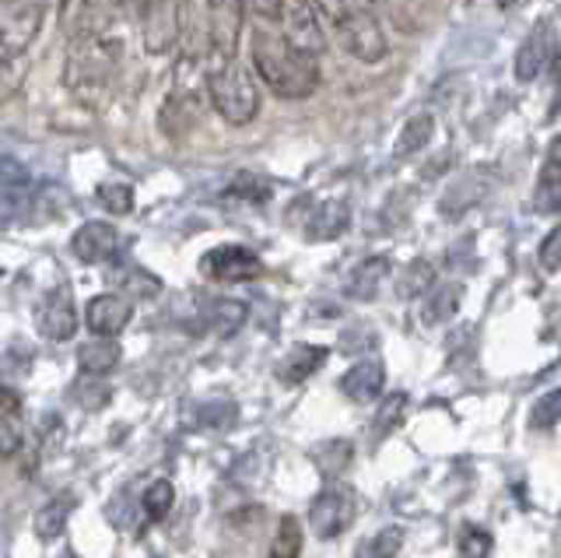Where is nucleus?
Wrapping results in <instances>:
<instances>
[{
  "mask_svg": "<svg viewBox=\"0 0 561 558\" xmlns=\"http://www.w3.org/2000/svg\"><path fill=\"white\" fill-rule=\"evenodd\" d=\"M330 29L337 46L358 64H379L390 54V39H386L376 14H344V19L330 22Z\"/></svg>",
  "mask_w": 561,
  "mask_h": 558,
  "instance_id": "nucleus-4",
  "label": "nucleus"
},
{
  "mask_svg": "<svg viewBox=\"0 0 561 558\" xmlns=\"http://www.w3.org/2000/svg\"><path fill=\"white\" fill-rule=\"evenodd\" d=\"M28 78V57L25 54H0V106L11 102Z\"/></svg>",
  "mask_w": 561,
  "mask_h": 558,
  "instance_id": "nucleus-27",
  "label": "nucleus"
},
{
  "mask_svg": "<svg viewBox=\"0 0 561 558\" xmlns=\"http://www.w3.org/2000/svg\"><path fill=\"white\" fill-rule=\"evenodd\" d=\"M280 25H285V36L295 49H302L309 57H320L327 49V36L320 25V14H316L312 0H285V11H280Z\"/></svg>",
  "mask_w": 561,
  "mask_h": 558,
  "instance_id": "nucleus-7",
  "label": "nucleus"
},
{
  "mask_svg": "<svg viewBox=\"0 0 561 558\" xmlns=\"http://www.w3.org/2000/svg\"><path fill=\"white\" fill-rule=\"evenodd\" d=\"M351 453H355V449H351V443L347 440H333L330 446H323L320 453H316V464H320V470H323V475H341V470L351 464Z\"/></svg>",
  "mask_w": 561,
  "mask_h": 558,
  "instance_id": "nucleus-36",
  "label": "nucleus"
},
{
  "mask_svg": "<svg viewBox=\"0 0 561 558\" xmlns=\"http://www.w3.org/2000/svg\"><path fill=\"white\" fill-rule=\"evenodd\" d=\"M39 0H0V54H25L43 29Z\"/></svg>",
  "mask_w": 561,
  "mask_h": 558,
  "instance_id": "nucleus-6",
  "label": "nucleus"
},
{
  "mask_svg": "<svg viewBox=\"0 0 561 558\" xmlns=\"http://www.w3.org/2000/svg\"><path fill=\"white\" fill-rule=\"evenodd\" d=\"M172 505H175V488L172 481H154L148 492H145V513L148 520H165L172 513Z\"/></svg>",
  "mask_w": 561,
  "mask_h": 558,
  "instance_id": "nucleus-33",
  "label": "nucleus"
},
{
  "mask_svg": "<svg viewBox=\"0 0 561 558\" xmlns=\"http://www.w3.org/2000/svg\"><path fill=\"white\" fill-rule=\"evenodd\" d=\"M25 186H28V169L18 159L0 155V190H25Z\"/></svg>",
  "mask_w": 561,
  "mask_h": 558,
  "instance_id": "nucleus-40",
  "label": "nucleus"
},
{
  "mask_svg": "<svg viewBox=\"0 0 561 558\" xmlns=\"http://www.w3.org/2000/svg\"><path fill=\"white\" fill-rule=\"evenodd\" d=\"M43 8H53V11H60L64 8V0H39Z\"/></svg>",
  "mask_w": 561,
  "mask_h": 558,
  "instance_id": "nucleus-43",
  "label": "nucleus"
},
{
  "mask_svg": "<svg viewBox=\"0 0 561 558\" xmlns=\"http://www.w3.org/2000/svg\"><path fill=\"white\" fill-rule=\"evenodd\" d=\"M204 4H210V8H218V4H221V0H204Z\"/></svg>",
  "mask_w": 561,
  "mask_h": 558,
  "instance_id": "nucleus-46",
  "label": "nucleus"
},
{
  "mask_svg": "<svg viewBox=\"0 0 561 558\" xmlns=\"http://www.w3.org/2000/svg\"><path fill=\"white\" fill-rule=\"evenodd\" d=\"M561 422V387L551 390L548 397H540L530 414V429H554Z\"/></svg>",
  "mask_w": 561,
  "mask_h": 558,
  "instance_id": "nucleus-38",
  "label": "nucleus"
},
{
  "mask_svg": "<svg viewBox=\"0 0 561 558\" xmlns=\"http://www.w3.org/2000/svg\"><path fill=\"white\" fill-rule=\"evenodd\" d=\"M67 558H78V555H67Z\"/></svg>",
  "mask_w": 561,
  "mask_h": 558,
  "instance_id": "nucleus-47",
  "label": "nucleus"
},
{
  "mask_svg": "<svg viewBox=\"0 0 561 558\" xmlns=\"http://www.w3.org/2000/svg\"><path fill=\"white\" fill-rule=\"evenodd\" d=\"M35 327L46 341H70L78 334V309L67 288L43 295V303L35 306Z\"/></svg>",
  "mask_w": 561,
  "mask_h": 558,
  "instance_id": "nucleus-11",
  "label": "nucleus"
},
{
  "mask_svg": "<svg viewBox=\"0 0 561 558\" xmlns=\"http://www.w3.org/2000/svg\"><path fill=\"white\" fill-rule=\"evenodd\" d=\"M351 225V207L344 201H323L312 207V215L306 221V236L312 242H330V239H341Z\"/></svg>",
  "mask_w": 561,
  "mask_h": 558,
  "instance_id": "nucleus-18",
  "label": "nucleus"
},
{
  "mask_svg": "<svg viewBox=\"0 0 561 558\" xmlns=\"http://www.w3.org/2000/svg\"><path fill=\"white\" fill-rule=\"evenodd\" d=\"M197 119H201V92L172 89L165 106L158 110V127H162L172 141H183V137L197 127Z\"/></svg>",
  "mask_w": 561,
  "mask_h": 558,
  "instance_id": "nucleus-15",
  "label": "nucleus"
},
{
  "mask_svg": "<svg viewBox=\"0 0 561 558\" xmlns=\"http://www.w3.org/2000/svg\"><path fill=\"white\" fill-rule=\"evenodd\" d=\"M435 134V119L432 113H414L408 124H403V130L397 134V145H393V155L397 159H411V155H417L421 148H428Z\"/></svg>",
  "mask_w": 561,
  "mask_h": 558,
  "instance_id": "nucleus-24",
  "label": "nucleus"
},
{
  "mask_svg": "<svg viewBox=\"0 0 561 558\" xmlns=\"http://www.w3.org/2000/svg\"><path fill=\"white\" fill-rule=\"evenodd\" d=\"M386 4H390V0H312V8L323 22H337L344 14H376L379 19Z\"/></svg>",
  "mask_w": 561,
  "mask_h": 558,
  "instance_id": "nucleus-26",
  "label": "nucleus"
},
{
  "mask_svg": "<svg viewBox=\"0 0 561 558\" xmlns=\"http://www.w3.org/2000/svg\"><path fill=\"white\" fill-rule=\"evenodd\" d=\"M250 57L260 81L280 99H309L320 89V67L316 57L295 49L280 32L267 25H253V39H250Z\"/></svg>",
  "mask_w": 561,
  "mask_h": 558,
  "instance_id": "nucleus-1",
  "label": "nucleus"
},
{
  "mask_svg": "<svg viewBox=\"0 0 561 558\" xmlns=\"http://www.w3.org/2000/svg\"><path fill=\"white\" fill-rule=\"evenodd\" d=\"M22 449V425H18V411L0 405V457H14Z\"/></svg>",
  "mask_w": 561,
  "mask_h": 558,
  "instance_id": "nucleus-37",
  "label": "nucleus"
},
{
  "mask_svg": "<svg viewBox=\"0 0 561 558\" xmlns=\"http://www.w3.org/2000/svg\"><path fill=\"white\" fill-rule=\"evenodd\" d=\"M201 274L210 277V282L236 285V282H253V277H260L263 264H260V257L245 247H218L201 257Z\"/></svg>",
  "mask_w": 561,
  "mask_h": 558,
  "instance_id": "nucleus-8",
  "label": "nucleus"
},
{
  "mask_svg": "<svg viewBox=\"0 0 561 558\" xmlns=\"http://www.w3.org/2000/svg\"><path fill=\"white\" fill-rule=\"evenodd\" d=\"M137 22H140V36H145V49L154 57L169 54L180 43V8L172 0H158L148 11H140Z\"/></svg>",
  "mask_w": 561,
  "mask_h": 558,
  "instance_id": "nucleus-10",
  "label": "nucleus"
},
{
  "mask_svg": "<svg viewBox=\"0 0 561 558\" xmlns=\"http://www.w3.org/2000/svg\"><path fill=\"white\" fill-rule=\"evenodd\" d=\"M119 355L123 352H119L116 338H95L78 348V369L84 376H105L119 365Z\"/></svg>",
  "mask_w": 561,
  "mask_h": 558,
  "instance_id": "nucleus-22",
  "label": "nucleus"
},
{
  "mask_svg": "<svg viewBox=\"0 0 561 558\" xmlns=\"http://www.w3.org/2000/svg\"><path fill=\"white\" fill-rule=\"evenodd\" d=\"M123 46L105 36H75L67 39V64H64V84L88 106L110 95L113 81L119 75Z\"/></svg>",
  "mask_w": 561,
  "mask_h": 558,
  "instance_id": "nucleus-2",
  "label": "nucleus"
},
{
  "mask_svg": "<svg viewBox=\"0 0 561 558\" xmlns=\"http://www.w3.org/2000/svg\"><path fill=\"white\" fill-rule=\"evenodd\" d=\"M400 545H403V531L400 527H386L373 540H365L355 558H397Z\"/></svg>",
  "mask_w": 561,
  "mask_h": 558,
  "instance_id": "nucleus-32",
  "label": "nucleus"
},
{
  "mask_svg": "<svg viewBox=\"0 0 561 558\" xmlns=\"http://www.w3.org/2000/svg\"><path fill=\"white\" fill-rule=\"evenodd\" d=\"M548 64H551V39H548V25H540L516 49V67H513V71H516L519 81H537V75Z\"/></svg>",
  "mask_w": 561,
  "mask_h": 558,
  "instance_id": "nucleus-19",
  "label": "nucleus"
},
{
  "mask_svg": "<svg viewBox=\"0 0 561 558\" xmlns=\"http://www.w3.org/2000/svg\"><path fill=\"white\" fill-rule=\"evenodd\" d=\"M516 4H519V0H499V8H505V11H508V8H516Z\"/></svg>",
  "mask_w": 561,
  "mask_h": 558,
  "instance_id": "nucleus-44",
  "label": "nucleus"
},
{
  "mask_svg": "<svg viewBox=\"0 0 561 558\" xmlns=\"http://www.w3.org/2000/svg\"><path fill=\"white\" fill-rule=\"evenodd\" d=\"M534 207L540 215L561 212V134L548 145V155H543L537 190H534Z\"/></svg>",
  "mask_w": 561,
  "mask_h": 558,
  "instance_id": "nucleus-16",
  "label": "nucleus"
},
{
  "mask_svg": "<svg viewBox=\"0 0 561 558\" xmlns=\"http://www.w3.org/2000/svg\"><path fill=\"white\" fill-rule=\"evenodd\" d=\"M95 194H99L105 212H113V215H130L134 212V190L127 183H102Z\"/></svg>",
  "mask_w": 561,
  "mask_h": 558,
  "instance_id": "nucleus-34",
  "label": "nucleus"
},
{
  "mask_svg": "<svg viewBox=\"0 0 561 558\" xmlns=\"http://www.w3.org/2000/svg\"><path fill=\"white\" fill-rule=\"evenodd\" d=\"M491 555V534L481 527H463L460 534V558H488Z\"/></svg>",
  "mask_w": 561,
  "mask_h": 558,
  "instance_id": "nucleus-39",
  "label": "nucleus"
},
{
  "mask_svg": "<svg viewBox=\"0 0 561 558\" xmlns=\"http://www.w3.org/2000/svg\"><path fill=\"white\" fill-rule=\"evenodd\" d=\"M75 505H78V499L70 492H60L57 499H49L43 510L35 513V534L43 540H57L67 531V520L75 513Z\"/></svg>",
  "mask_w": 561,
  "mask_h": 558,
  "instance_id": "nucleus-23",
  "label": "nucleus"
},
{
  "mask_svg": "<svg viewBox=\"0 0 561 558\" xmlns=\"http://www.w3.org/2000/svg\"><path fill=\"white\" fill-rule=\"evenodd\" d=\"M540 267L548 274L561 271V225H558V229H551L548 239L540 242Z\"/></svg>",
  "mask_w": 561,
  "mask_h": 558,
  "instance_id": "nucleus-41",
  "label": "nucleus"
},
{
  "mask_svg": "<svg viewBox=\"0 0 561 558\" xmlns=\"http://www.w3.org/2000/svg\"><path fill=\"white\" fill-rule=\"evenodd\" d=\"M228 197H242V201H250V204H263V201L271 197V183L253 176V172H239L236 183L228 186Z\"/></svg>",
  "mask_w": 561,
  "mask_h": 558,
  "instance_id": "nucleus-35",
  "label": "nucleus"
},
{
  "mask_svg": "<svg viewBox=\"0 0 561 558\" xmlns=\"http://www.w3.org/2000/svg\"><path fill=\"white\" fill-rule=\"evenodd\" d=\"M554 75L561 78V54H558V60H554Z\"/></svg>",
  "mask_w": 561,
  "mask_h": 558,
  "instance_id": "nucleus-45",
  "label": "nucleus"
},
{
  "mask_svg": "<svg viewBox=\"0 0 561 558\" xmlns=\"http://www.w3.org/2000/svg\"><path fill=\"white\" fill-rule=\"evenodd\" d=\"M386 274H390V260H386V257L362 260V264L347 277V295H351V299H358V303H373L379 295V288H382V282H386Z\"/></svg>",
  "mask_w": 561,
  "mask_h": 558,
  "instance_id": "nucleus-21",
  "label": "nucleus"
},
{
  "mask_svg": "<svg viewBox=\"0 0 561 558\" xmlns=\"http://www.w3.org/2000/svg\"><path fill=\"white\" fill-rule=\"evenodd\" d=\"M245 4L256 22H280V11H285V0H245Z\"/></svg>",
  "mask_w": 561,
  "mask_h": 558,
  "instance_id": "nucleus-42",
  "label": "nucleus"
},
{
  "mask_svg": "<svg viewBox=\"0 0 561 558\" xmlns=\"http://www.w3.org/2000/svg\"><path fill=\"white\" fill-rule=\"evenodd\" d=\"M403 414H408V394H390L382 400V408L376 414V422H373V432L379 435H390L400 422H403Z\"/></svg>",
  "mask_w": 561,
  "mask_h": 558,
  "instance_id": "nucleus-31",
  "label": "nucleus"
},
{
  "mask_svg": "<svg viewBox=\"0 0 561 558\" xmlns=\"http://www.w3.org/2000/svg\"><path fill=\"white\" fill-rule=\"evenodd\" d=\"M435 282V271L428 260H414V264L397 277V295L400 299H417V295H425Z\"/></svg>",
  "mask_w": 561,
  "mask_h": 558,
  "instance_id": "nucleus-29",
  "label": "nucleus"
},
{
  "mask_svg": "<svg viewBox=\"0 0 561 558\" xmlns=\"http://www.w3.org/2000/svg\"><path fill=\"white\" fill-rule=\"evenodd\" d=\"M207 95L218 116L232 127L253 124L260 113V92L250 78V71L239 60H225L207 67Z\"/></svg>",
  "mask_w": 561,
  "mask_h": 558,
  "instance_id": "nucleus-3",
  "label": "nucleus"
},
{
  "mask_svg": "<svg viewBox=\"0 0 561 558\" xmlns=\"http://www.w3.org/2000/svg\"><path fill=\"white\" fill-rule=\"evenodd\" d=\"M130 320H134V303L127 295H116V292L95 295L84 309V323L95 338H116L127 330Z\"/></svg>",
  "mask_w": 561,
  "mask_h": 558,
  "instance_id": "nucleus-12",
  "label": "nucleus"
},
{
  "mask_svg": "<svg viewBox=\"0 0 561 558\" xmlns=\"http://www.w3.org/2000/svg\"><path fill=\"white\" fill-rule=\"evenodd\" d=\"M239 36H242V8L236 4V0H221V4L215 8V19H210V29H207V57H204V67L236 60Z\"/></svg>",
  "mask_w": 561,
  "mask_h": 558,
  "instance_id": "nucleus-9",
  "label": "nucleus"
},
{
  "mask_svg": "<svg viewBox=\"0 0 561 558\" xmlns=\"http://www.w3.org/2000/svg\"><path fill=\"white\" fill-rule=\"evenodd\" d=\"M355 513H358V496L351 492L347 485H327L309 505L312 534L323 537V540L341 537L351 523H355Z\"/></svg>",
  "mask_w": 561,
  "mask_h": 558,
  "instance_id": "nucleus-5",
  "label": "nucleus"
},
{
  "mask_svg": "<svg viewBox=\"0 0 561 558\" xmlns=\"http://www.w3.org/2000/svg\"><path fill=\"white\" fill-rule=\"evenodd\" d=\"M271 558H302V520L285 513L274 531Z\"/></svg>",
  "mask_w": 561,
  "mask_h": 558,
  "instance_id": "nucleus-28",
  "label": "nucleus"
},
{
  "mask_svg": "<svg viewBox=\"0 0 561 558\" xmlns=\"http://www.w3.org/2000/svg\"><path fill=\"white\" fill-rule=\"evenodd\" d=\"M113 0H64L60 22L67 39L75 36H105V25L113 22Z\"/></svg>",
  "mask_w": 561,
  "mask_h": 558,
  "instance_id": "nucleus-13",
  "label": "nucleus"
},
{
  "mask_svg": "<svg viewBox=\"0 0 561 558\" xmlns=\"http://www.w3.org/2000/svg\"><path fill=\"white\" fill-rule=\"evenodd\" d=\"M460 299H463V288L460 285H435L428 295H425V306H421V323H443L449 320L456 309H460Z\"/></svg>",
  "mask_w": 561,
  "mask_h": 558,
  "instance_id": "nucleus-25",
  "label": "nucleus"
},
{
  "mask_svg": "<svg viewBox=\"0 0 561 558\" xmlns=\"http://www.w3.org/2000/svg\"><path fill=\"white\" fill-rule=\"evenodd\" d=\"M207 323L218 330V334H236V330L245 323V306L236 299H218L215 306L207 309Z\"/></svg>",
  "mask_w": 561,
  "mask_h": 558,
  "instance_id": "nucleus-30",
  "label": "nucleus"
},
{
  "mask_svg": "<svg viewBox=\"0 0 561 558\" xmlns=\"http://www.w3.org/2000/svg\"><path fill=\"white\" fill-rule=\"evenodd\" d=\"M327 355L330 352H327V348H320V344H298V348H291V352L285 355V362L277 365L280 383H288V387H295V383H306L312 373L323 369Z\"/></svg>",
  "mask_w": 561,
  "mask_h": 558,
  "instance_id": "nucleus-20",
  "label": "nucleus"
},
{
  "mask_svg": "<svg viewBox=\"0 0 561 558\" xmlns=\"http://www.w3.org/2000/svg\"><path fill=\"white\" fill-rule=\"evenodd\" d=\"M70 250H75L81 264H105L119 250V232L110 221H84L70 239Z\"/></svg>",
  "mask_w": 561,
  "mask_h": 558,
  "instance_id": "nucleus-14",
  "label": "nucleus"
},
{
  "mask_svg": "<svg viewBox=\"0 0 561 558\" xmlns=\"http://www.w3.org/2000/svg\"><path fill=\"white\" fill-rule=\"evenodd\" d=\"M382 383H386L382 362L362 358L358 365H351V369L341 376V390H344V397L358 400V405H368V400H376L382 394Z\"/></svg>",
  "mask_w": 561,
  "mask_h": 558,
  "instance_id": "nucleus-17",
  "label": "nucleus"
}]
</instances>
